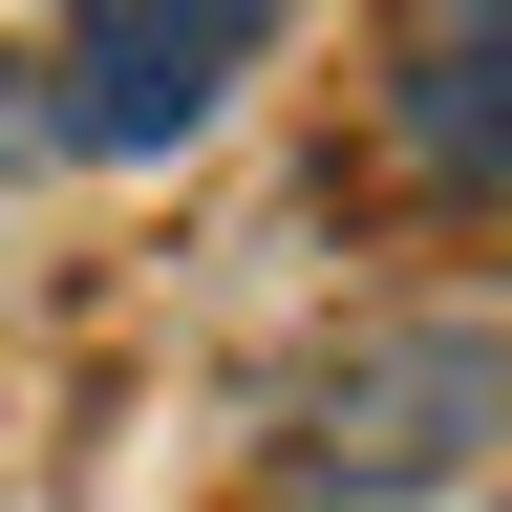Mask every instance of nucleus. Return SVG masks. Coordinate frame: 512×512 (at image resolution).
<instances>
[{
    "label": "nucleus",
    "instance_id": "nucleus-1",
    "mask_svg": "<svg viewBox=\"0 0 512 512\" xmlns=\"http://www.w3.org/2000/svg\"><path fill=\"white\" fill-rule=\"evenodd\" d=\"M278 22H299V0H86L64 64H43V86H64V150H192Z\"/></svg>",
    "mask_w": 512,
    "mask_h": 512
},
{
    "label": "nucleus",
    "instance_id": "nucleus-2",
    "mask_svg": "<svg viewBox=\"0 0 512 512\" xmlns=\"http://www.w3.org/2000/svg\"><path fill=\"white\" fill-rule=\"evenodd\" d=\"M384 150L427 192H491L512 214V0H406L384 22Z\"/></svg>",
    "mask_w": 512,
    "mask_h": 512
},
{
    "label": "nucleus",
    "instance_id": "nucleus-3",
    "mask_svg": "<svg viewBox=\"0 0 512 512\" xmlns=\"http://www.w3.org/2000/svg\"><path fill=\"white\" fill-rule=\"evenodd\" d=\"M427 406H491V342H384V363H342V384H320V470H363V491L448 470L470 427H427Z\"/></svg>",
    "mask_w": 512,
    "mask_h": 512
}]
</instances>
